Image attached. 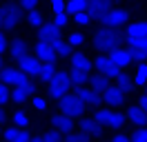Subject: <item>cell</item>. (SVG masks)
<instances>
[{
    "instance_id": "cell-1",
    "label": "cell",
    "mask_w": 147,
    "mask_h": 142,
    "mask_svg": "<svg viewBox=\"0 0 147 142\" xmlns=\"http://www.w3.org/2000/svg\"><path fill=\"white\" fill-rule=\"evenodd\" d=\"M120 40H125V33H123L120 29H109V27H100V29L94 33V38H92L94 49L107 51V53H109L114 47H118Z\"/></svg>"
},
{
    "instance_id": "cell-2",
    "label": "cell",
    "mask_w": 147,
    "mask_h": 142,
    "mask_svg": "<svg viewBox=\"0 0 147 142\" xmlns=\"http://www.w3.org/2000/svg\"><path fill=\"white\" fill-rule=\"evenodd\" d=\"M20 18H22V13H20L18 5H11V2L0 5V31L13 29V27L20 22Z\"/></svg>"
},
{
    "instance_id": "cell-3",
    "label": "cell",
    "mask_w": 147,
    "mask_h": 142,
    "mask_svg": "<svg viewBox=\"0 0 147 142\" xmlns=\"http://www.w3.org/2000/svg\"><path fill=\"white\" fill-rule=\"evenodd\" d=\"M69 89H71V80H69V71L65 69H58L56 73V78L49 82V96L56 98V100H60L69 93Z\"/></svg>"
},
{
    "instance_id": "cell-4",
    "label": "cell",
    "mask_w": 147,
    "mask_h": 142,
    "mask_svg": "<svg viewBox=\"0 0 147 142\" xmlns=\"http://www.w3.org/2000/svg\"><path fill=\"white\" fill-rule=\"evenodd\" d=\"M58 109H60V113L69 115V118H83V113H85L87 107L76 98V93H67L65 98L58 100Z\"/></svg>"
},
{
    "instance_id": "cell-5",
    "label": "cell",
    "mask_w": 147,
    "mask_h": 142,
    "mask_svg": "<svg viewBox=\"0 0 147 142\" xmlns=\"http://www.w3.org/2000/svg\"><path fill=\"white\" fill-rule=\"evenodd\" d=\"M127 18H129L127 9L111 7L107 13H102V16L98 18V22H100L102 27H109V29H120L123 25H127Z\"/></svg>"
},
{
    "instance_id": "cell-6",
    "label": "cell",
    "mask_w": 147,
    "mask_h": 142,
    "mask_svg": "<svg viewBox=\"0 0 147 142\" xmlns=\"http://www.w3.org/2000/svg\"><path fill=\"white\" fill-rule=\"evenodd\" d=\"M94 118L102 124V127H109V129H120L123 122H125V115L118 113V111H114V109H96V113Z\"/></svg>"
},
{
    "instance_id": "cell-7",
    "label": "cell",
    "mask_w": 147,
    "mask_h": 142,
    "mask_svg": "<svg viewBox=\"0 0 147 142\" xmlns=\"http://www.w3.org/2000/svg\"><path fill=\"white\" fill-rule=\"evenodd\" d=\"M94 69L98 71V73H102V76H107V78H118L120 73H123V69H120L116 62L109 60L107 53H100V56L94 60Z\"/></svg>"
},
{
    "instance_id": "cell-8",
    "label": "cell",
    "mask_w": 147,
    "mask_h": 142,
    "mask_svg": "<svg viewBox=\"0 0 147 142\" xmlns=\"http://www.w3.org/2000/svg\"><path fill=\"white\" fill-rule=\"evenodd\" d=\"M0 80H2L5 84H13V87H20V84L31 82L29 76H27V73H22L18 67H5V69L0 71Z\"/></svg>"
},
{
    "instance_id": "cell-9",
    "label": "cell",
    "mask_w": 147,
    "mask_h": 142,
    "mask_svg": "<svg viewBox=\"0 0 147 142\" xmlns=\"http://www.w3.org/2000/svg\"><path fill=\"white\" fill-rule=\"evenodd\" d=\"M74 93H76V98L85 107H98L102 102V93L96 91V89H92V87H80V89H76Z\"/></svg>"
},
{
    "instance_id": "cell-10",
    "label": "cell",
    "mask_w": 147,
    "mask_h": 142,
    "mask_svg": "<svg viewBox=\"0 0 147 142\" xmlns=\"http://www.w3.org/2000/svg\"><path fill=\"white\" fill-rule=\"evenodd\" d=\"M51 129H56V131H60L63 135H69V133H74V118H69V115L65 113H54L51 115Z\"/></svg>"
},
{
    "instance_id": "cell-11",
    "label": "cell",
    "mask_w": 147,
    "mask_h": 142,
    "mask_svg": "<svg viewBox=\"0 0 147 142\" xmlns=\"http://www.w3.org/2000/svg\"><path fill=\"white\" fill-rule=\"evenodd\" d=\"M38 40L54 44L56 40H60V27L56 25L54 20H51V22H45V25L38 29Z\"/></svg>"
},
{
    "instance_id": "cell-12",
    "label": "cell",
    "mask_w": 147,
    "mask_h": 142,
    "mask_svg": "<svg viewBox=\"0 0 147 142\" xmlns=\"http://www.w3.org/2000/svg\"><path fill=\"white\" fill-rule=\"evenodd\" d=\"M34 53L40 62H56L58 53L54 51V44L42 42V40H36V47H34Z\"/></svg>"
},
{
    "instance_id": "cell-13",
    "label": "cell",
    "mask_w": 147,
    "mask_h": 142,
    "mask_svg": "<svg viewBox=\"0 0 147 142\" xmlns=\"http://www.w3.org/2000/svg\"><path fill=\"white\" fill-rule=\"evenodd\" d=\"M78 129L83 133H87V135H94V138H98V135H102V131H105V127H102L96 118H80V122H78Z\"/></svg>"
},
{
    "instance_id": "cell-14",
    "label": "cell",
    "mask_w": 147,
    "mask_h": 142,
    "mask_svg": "<svg viewBox=\"0 0 147 142\" xmlns=\"http://www.w3.org/2000/svg\"><path fill=\"white\" fill-rule=\"evenodd\" d=\"M2 135H5V140L7 142H31V133L27 131V129H22V127H7L5 131H2Z\"/></svg>"
},
{
    "instance_id": "cell-15",
    "label": "cell",
    "mask_w": 147,
    "mask_h": 142,
    "mask_svg": "<svg viewBox=\"0 0 147 142\" xmlns=\"http://www.w3.org/2000/svg\"><path fill=\"white\" fill-rule=\"evenodd\" d=\"M102 102H107L109 107H118L125 102V91L118 87V84H111L109 89L102 91Z\"/></svg>"
},
{
    "instance_id": "cell-16",
    "label": "cell",
    "mask_w": 147,
    "mask_h": 142,
    "mask_svg": "<svg viewBox=\"0 0 147 142\" xmlns=\"http://www.w3.org/2000/svg\"><path fill=\"white\" fill-rule=\"evenodd\" d=\"M40 64H42V62L38 60L36 56L27 53L25 58H20V60H18V69L22 71V73H27V76H38V71H40Z\"/></svg>"
},
{
    "instance_id": "cell-17",
    "label": "cell",
    "mask_w": 147,
    "mask_h": 142,
    "mask_svg": "<svg viewBox=\"0 0 147 142\" xmlns=\"http://www.w3.org/2000/svg\"><path fill=\"white\" fill-rule=\"evenodd\" d=\"M138 38H147V22H145V20H138V22L127 25L125 42H131V40H138Z\"/></svg>"
},
{
    "instance_id": "cell-18",
    "label": "cell",
    "mask_w": 147,
    "mask_h": 142,
    "mask_svg": "<svg viewBox=\"0 0 147 142\" xmlns=\"http://www.w3.org/2000/svg\"><path fill=\"white\" fill-rule=\"evenodd\" d=\"M34 93H36V84H34V82H27V84H20V87L11 89V100L18 102V104H22V102H25L29 96H34Z\"/></svg>"
},
{
    "instance_id": "cell-19",
    "label": "cell",
    "mask_w": 147,
    "mask_h": 142,
    "mask_svg": "<svg viewBox=\"0 0 147 142\" xmlns=\"http://www.w3.org/2000/svg\"><path fill=\"white\" fill-rule=\"evenodd\" d=\"M111 2L114 0H87V11L92 13L94 20H98L102 13H107L111 9Z\"/></svg>"
},
{
    "instance_id": "cell-20",
    "label": "cell",
    "mask_w": 147,
    "mask_h": 142,
    "mask_svg": "<svg viewBox=\"0 0 147 142\" xmlns=\"http://www.w3.org/2000/svg\"><path fill=\"white\" fill-rule=\"evenodd\" d=\"M107 56H109L111 62H116V64H118L120 69H125V67H129V64H131V56H129L127 47H125V49H123V47H114Z\"/></svg>"
},
{
    "instance_id": "cell-21",
    "label": "cell",
    "mask_w": 147,
    "mask_h": 142,
    "mask_svg": "<svg viewBox=\"0 0 147 142\" xmlns=\"http://www.w3.org/2000/svg\"><path fill=\"white\" fill-rule=\"evenodd\" d=\"M69 62H71V69H78V71H85V73H89L94 67V62L85 56V53L80 51H74L71 56H69Z\"/></svg>"
},
{
    "instance_id": "cell-22",
    "label": "cell",
    "mask_w": 147,
    "mask_h": 142,
    "mask_svg": "<svg viewBox=\"0 0 147 142\" xmlns=\"http://www.w3.org/2000/svg\"><path fill=\"white\" fill-rule=\"evenodd\" d=\"M27 40H25V38H13V40H11L9 42V51H11V56H13V58H16V60H20V58H25V56H27Z\"/></svg>"
},
{
    "instance_id": "cell-23",
    "label": "cell",
    "mask_w": 147,
    "mask_h": 142,
    "mask_svg": "<svg viewBox=\"0 0 147 142\" xmlns=\"http://www.w3.org/2000/svg\"><path fill=\"white\" fill-rule=\"evenodd\" d=\"M127 120H131V122L138 124V127H147V113L138 104H134V107L127 109Z\"/></svg>"
},
{
    "instance_id": "cell-24",
    "label": "cell",
    "mask_w": 147,
    "mask_h": 142,
    "mask_svg": "<svg viewBox=\"0 0 147 142\" xmlns=\"http://www.w3.org/2000/svg\"><path fill=\"white\" fill-rule=\"evenodd\" d=\"M56 73H58V69H56V62H42L40 64V71H38V78L42 80V82H51V80L56 78Z\"/></svg>"
},
{
    "instance_id": "cell-25",
    "label": "cell",
    "mask_w": 147,
    "mask_h": 142,
    "mask_svg": "<svg viewBox=\"0 0 147 142\" xmlns=\"http://www.w3.org/2000/svg\"><path fill=\"white\" fill-rule=\"evenodd\" d=\"M89 73H85V71H78V69H69V80H71V87H76V89H80V87H85L87 82H89Z\"/></svg>"
},
{
    "instance_id": "cell-26",
    "label": "cell",
    "mask_w": 147,
    "mask_h": 142,
    "mask_svg": "<svg viewBox=\"0 0 147 142\" xmlns=\"http://www.w3.org/2000/svg\"><path fill=\"white\" fill-rule=\"evenodd\" d=\"M89 87L102 93L105 89H109V87H111V82H109V78H107V76H102V73H94L92 78H89Z\"/></svg>"
},
{
    "instance_id": "cell-27",
    "label": "cell",
    "mask_w": 147,
    "mask_h": 142,
    "mask_svg": "<svg viewBox=\"0 0 147 142\" xmlns=\"http://www.w3.org/2000/svg\"><path fill=\"white\" fill-rule=\"evenodd\" d=\"M134 82H136L138 87H145L147 84V62H140L134 71Z\"/></svg>"
},
{
    "instance_id": "cell-28",
    "label": "cell",
    "mask_w": 147,
    "mask_h": 142,
    "mask_svg": "<svg viewBox=\"0 0 147 142\" xmlns=\"http://www.w3.org/2000/svg\"><path fill=\"white\" fill-rule=\"evenodd\" d=\"M80 11H87V0H67V13L76 16Z\"/></svg>"
},
{
    "instance_id": "cell-29",
    "label": "cell",
    "mask_w": 147,
    "mask_h": 142,
    "mask_svg": "<svg viewBox=\"0 0 147 142\" xmlns=\"http://www.w3.org/2000/svg\"><path fill=\"white\" fill-rule=\"evenodd\" d=\"M116 84H118V87L123 89L125 93H129V91L134 89V84H136V82H134V78H131V76H127V73L123 71V73H120L118 78H116Z\"/></svg>"
},
{
    "instance_id": "cell-30",
    "label": "cell",
    "mask_w": 147,
    "mask_h": 142,
    "mask_svg": "<svg viewBox=\"0 0 147 142\" xmlns=\"http://www.w3.org/2000/svg\"><path fill=\"white\" fill-rule=\"evenodd\" d=\"M54 51L58 53L60 58H69V56H71V47H69L67 40L60 38V40H56V42H54Z\"/></svg>"
},
{
    "instance_id": "cell-31",
    "label": "cell",
    "mask_w": 147,
    "mask_h": 142,
    "mask_svg": "<svg viewBox=\"0 0 147 142\" xmlns=\"http://www.w3.org/2000/svg\"><path fill=\"white\" fill-rule=\"evenodd\" d=\"M25 20H27V25H31V27H38V29H40V27L45 25V16H42V13H40V11H29L27 16H25Z\"/></svg>"
},
{
    "instance_id": "cell-32",
    "label": "cell",
    "mask_w": 147,
    "mask_h": 142,
    "mask_svg": "<svg viewBox=\"0 0 147 142\" xmlns=\"http://www.w3.org/2000/svg\"><path fill=\"white\" fill-rule=\"evenodd\" d=\"M131 142H147V127H136L134 133L129 135Z\"/></svg>"
},
{
    "instance_id": "cell-33",
    "label": "cell",
    "mask_w": 147,
    "mask_h": 142,
    "mask_svg": "<svg viewBox=\"0 0 147 142\" xmlns=\"http://www.w3.org/2000/svg\"><path fill=\"white\" fill-rule=\"evenodd\" d=\"M67 42H69V47H80V44L85 42L83 31H71V33L67 36Z\"/></svg>"
},
{
    "instance_id": "cell-34",
    "label": "cell",
    "mask_w": 147,
    "mask_h": 142,
    "mask_svg": "<svg viewBox=\"0 0 147 142\" xmlns=\"http://www.w3.org/2000/svg\"><path fill=\"white\" fill-rule=\"evenodd\" d=\"M92 20H94V18H92L89 11H80V13H76V16H74V22H76V25H80V27H87Z\"/></svg>"
},
{
    "instance_id": "cell-35",
    "label": "cell",
    "mask_w": 147,
    "mask_h": 142,
    "mask_svg": "<svg viewBox=\"0 0 147 142\" xmlns=\"http://www.w3.org/2000/svg\"><path fill=\"white\" fill-rule=\"evenodd\" d=\"M42 140H45V142H65V140H63V133L56 131V129L45 131V133H42Z\"/></svg>"
},
{
    "instance_id": "cell-36",
    "label": "cell",
    "mask_w": 147,
    "mask_h": 142,
    "mask_svg": "<svg viewBox=\"0 0 147 142\" xmlns=\"http://www.w3.org/2000/svg\"><path fill=\"white\" fill-rule=\"evenodd\" d=\"M9 100H11V89H9V84H5V82L0 80V104L5 107Z\"/></svg>"
},
{
    "instance_id": "cell-37",
    "label": "cell",
    "mask_w": 147,
    "mask_h": 142,
    "mask_svg": "<svg viewBox=\"0 0 147 142\" xmlns=\"http://www.w3.org/2000/svg\"><path fill=\"white\" fill-rule=\"evenodd\" d=\"M127 51H129V56H131V62H138V64H140V62H147V56H145L143 51H140V49L127 47Z\"/></svg>"
},
{
    "instance_id": "cell-38",
    "label": "cell",
    "mask_w": 147,
    "mask_h": 142,
    "mask_svg": "<svg viewBox=\"0 0 147 142\" xmlns=\"http://www.w3.org/2000/svg\"><path fill=\"white\" fill-rule=\"evenodd\" d=\"M65 142H89V135L83 133V131H74V133L67 135V140H65Z\"/></svg>"
},
{
    "instance_id": "cell-39",
    "label": "cell",
    "mask_w": 147,
    "mask_h": 142,
    "mask_svg": "<svg viewBox=\"0 0 147 142\" xmlns=\"http://www.w3.org/2000/svg\"><path fill=\"white\" fill-rule=\"evenodd\" d=\"M13 124H16V127H22V129H25V124H29L27 113H25V111H16V113H13Z\"/></svg>"
},
{
    "instance_id": "cell-40",
    "label": "cell",
    "mask_w": 147,
    "mask_h": 142,
    "mask_svg": "<svg viewBox=\"0 0 147 142\" xmlns=\"http://www.w3.org/2000/svg\"><path fill=\"white\" fill-rule=\"evenodd\" d=\"M18 7L20 9H25V11H36L38 9V0H18Z\"/></svg>"
},
{
    "instance_id": "cell-41",
    "label": "cell",
    "mask_w": 147,
    "mask_h": 142,
    "mask_svg": "<svg viewBox=\"0 0 147 142\" xmlns=\"http://www.w3.org/2000/svg\"><path fill=\"white\" fill-rule=\"evenodd\" d=\"M127 47H134V49H140V51L147 56V38H138V40H131L127 42Z\"/></svg>"
},
{
    "instance_id": "cell-42",
    "label": "cell",
    "mask_w": 147,
    "mask_h": 142,
    "mask_svg": "<svg viewBox=\"0 0 147 142\" xmlns=\"http://www.w3.org/2000/svg\"><path fill=\"white\" fill-rule=\"evenodd\" d=\"M54 22L58 27H60V29H63L65 25H67V22H69V13H67V11H60V13H54Z\"/></svg>"
},
{
    "instance_id": "cell-43",
    "label": "cell",
    "mask_w": 147,
    "mask_h": 142,
    "mask_svg": "<svg viewBox=\"0 0 147 142\" xmlns=\"http://www.w3.org/2000/svg\"><path fill=\"white\" fill-rule=\"evenodd\" d=\"M49 5H51V11H54V13L67 11V2H65V0H49Z\"/></svg>"
},
{
    "instance_id": "cell-44",
    "label": "cell",
    "mask_w": 147,
    "mask_h": 142,
    "mask_svg": "<svg viewBox=\"0 0 147 142\" xmlns=\"http://www.w3.org/2000/svg\"><path fill=\"white\" fill-rule=\"evenodd\" d=\"M31 104H34V109H36V111H45V109H47V102H45V98H40V96H34Z\"/></svg>"
},
{
    "instance_id": "cell-45",
    "label": "cell",
    "mask_w": 147,
    "mask_h": 142,
    "mask_svg": "<svg viewBox=\"0 0 147 142\" xmlns=\"http://www.w3.org/2000/svg\"><path fill=\"white\" fill-rule=\"evenodd\" d=\"M109 142H131V140H129V135H127V133H116V135H114Z\"/></svg>"
},
{
    "instance_id": "cell-46",
    "label": "cell",
    "mask_w": 147,
    "mask_h": 142,
    "mask_svg": "<svg viewBox=\"0 0 147 142\" xmlns=\"http://www.w3.org/2000/svg\"><path fill=\"white\" fill-rule=\"evenodd\" d=\"M9 44H7V36H5V31H0V53L5 51Z\"/></svg>"
},
{
    "instance_id": "cell-47",
    "label": "cell",
    "mask_w": 147,
    "mask_h": 142,
    "mask_svg": "<svg viewBox=\"0 0 147 142\" xmlns=\"http://www.w3.org/2000/svg\"><path fill=\"white\" fill-rule=\"evenodd\" d=\"M138 107H140V109L147 113V93H143V96L138 98Z\"/></svg>"
},
{
    "instance_id": "cell-48",
    "label": "cell",
    "mask_w": 147,
    "mask_h": 142,
    "mask_svg": "<svg viewBox=\"0 0 147 142\" xmlns=\"http://www.w3.org/2000/svg\"><path fill=\"white\" fill-rule=\"evenodd\" d=\"M5 120H7V111H5V107L0 104V124H5Z\"/></svg>"
},
{
    "instance_id": "cell-49",
    "label": "cell",
    "mask_w": 147,
    "mask_h": 142,
    "mask_svg": "<svg viewBox=\"0 0 147 142\" xmlns=\"http://www.w3.org/2000/svg\"><path fill=\"white\" fill-rule=\"evenodd\" d=\"M31 142H45V140H42V135H34V138H31Z\"/></svg>"
},
{
    "instance_id": "cell-50",
    "label": "cell",
    "mask_w": 147,
    "mask_h": 142,
    "mask_svg": "<svg viewBox=\"0 0 147 142\" xmlns=\"http://www.w3.org/2000/svg\"><path fill=\"white\" fill-rule=\"evenodd\" d=\"M5 69V64H2V53H0V71Z\"/></svg>"
},
{
    "instance_id": "cell-51",
    "label": "cell",
    "mask_w": 147,
    "mask_h": 142,
    "mask_svg": "<svg viewBox=\"0 0 147 142\" xmlns=\"http://www.w3.org/2000/svg\"><path fill=\"white\" fill-rule=\"evenodd\" d=\"M0 133H2V129H0Z\"/></svg>"
},
{
    "instance_id": "cell-52",
    "label": "cell",
    "mask_w": 147,
    "mask_h": 142,
    "mask_svg": "<svg viewBox=\"0 0 147 142\" xmlns=\"http://www.w3.org/2000/svg\"><path fill=\"white\" fill-rule=\"evenodd\" d=\"M145 93H147V89H145Z\"/></svg>"
},
{
    "instance_id": "cell-53",
    "label": "cell",
    "mask_w": 147,
    "mask_h": 142,
    "mask_svg": "<svg viewBox=\"0 0 147 142\" xmlns=\"http://www.w3.org/2000/svg\"><path fill=\"white\" fill-rule=\"evenodd\" d=\"M5 142H7V140H5Z\"/></svg>"
}]
</instances>
